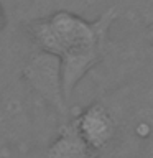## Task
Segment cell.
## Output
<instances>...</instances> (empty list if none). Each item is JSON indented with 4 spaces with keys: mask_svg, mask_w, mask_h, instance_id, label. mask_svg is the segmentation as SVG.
<instances>
[{
    "mask_svg": "<svg viewBox=\"0 0 153 158\" xmlns=\"http://www.w3.org/2000/svg\"><path fill=\"white\" fill-rule=\"evenodd\" d=\"M117 17L118 10L107 7L92 20L68 10H56L20 22L35 48L61 59L63 87L69 104L81 81L104 61L109 30Z\"/></svg>",
    "mask_w": 153,
    "mask_h": 158,
    "instance_id": "obj_1",
    "label": "cell"
},
{
    "mask_svg": "<svg viewBox=\"0 0 153 158\" xmlns=\"http://www.w3.org/2000/svg\"><path fill=\"white\" fill-rule=\"evenodd\" d=\"M63 120L20 77L0 94V153L22 158L43 150Z\"/></svg>",
    "mask_w": 153,
    "mask_h": 158,
    "instance_id": "obj_2",
    "label": "cell"
},
{
    "mask_svg": "<svg viewBox=\"0 0 153 158\" xmlns=\"http://www.w3.org/2000/svg\"><path fill=\"white\" fill-rule=\"evenodd\" d=\"M41 152V150H39ZM39 152H36V153H31V155H27V156H22V158H41V155H39Z\"/></svg>",
    "mask_w": 153,
    "mask_h": 158,
    "instance_id": "obj_8",
    "label": "cell"
},
{
    "mask_svg": "<svg viewBox=\"0 0 153 158\" xmlns=\"http://www.w3.org/2000/svg\"><path fill=\"white\" fill-rule=\"evenodd\" d=\"M69 120L92 158L105 150L117 135L114 114L102 102H92L77 110L71 109Z\"/></svg>",
    "mask_w": 153,
    "mask_h": 158,
    "instance_id": "obj_4",
    "label": "cell"
},
{
    "mask_svg": "<svg viewBox=\"0 0 153 158\" xmlns=\"http://www.w3.org/2000/svg\"><path fill=\"white\" fill-rule=\"evenodd\" d=\"M12 22H13V17H12V12H10L8 2L7 0H0V33H3Z\"/></svg>",
    "mask_w": 153,
    "mask_h": 158,
    "instance_id": "obj_7",
    "label": "cell"
},
{
    "mask_svg": "<svg viewBox=\"0 0 153 158\" xmlns=\"http://www.w3.org/2000/svg\"><path fill=\"white\" fill-rule=\"evenodd\" d=\"M35 49L25 28L17 20L0 33V94L22 77L23 64Z\"/></svg>",
    "mask_w": 153,
    "mask_h": 158,
    "instance_id": "obj_5",
    "label": "cell"
},
{
    "mask_svg": "<svg viewBox=\"0 0 153 158\" xmlns=\"http://www.w3.org/2000/svg\"><path fill=\"white\" fill-rule=\"evenodd\" d=\"M22 81L61 118L71 115V104L63 87L61 59L54 54L35 49L22 69Z\"/></svg>",
    "mask_w": 153,
    "mask_h": 158,
    "instance_id": "obj_3",
    "label": "cell"
},
{
    "mask_svg": "<svg viewBox=\"0 0 153 158\" xmlns=\"http://www.w3.org/2000/svg\"><path fill=\"white\" fill-rule=\"evenodd\" d=\"M41 158H92L74 130L71 120L64 118L48 145L39 152Z\"/></svg>",
    "mask_w": 153,
    "mask_h": 158,
    "instance_id": "obj_6",
    "label": "cell"
}]
</instances>
